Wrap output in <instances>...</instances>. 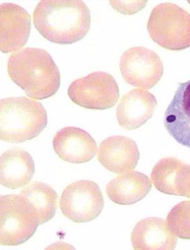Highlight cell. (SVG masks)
<instances>
[{
	"instance_id": "1",
	"label": "cell",
	"mask_w": 190,
	"mask_h": 250,
	"mask_svg": "<svg viewBox=\"0 0 190 250\" xmlns=\"http://www.w3.org/2000/svg\"><path fill=\"white\" fill-rule=\"evenodd\" d=\"M35 27L44 38L60 44L84 39L91 26V12L80 0H44L33 13Z\"/></svg>"
},
{
	"instance_id": "2",
	"label": "cell",
	"mask_w": 190,
	"mask_h": 250,
	"mask_svg": "<svg viewBox=\"0 0 190 250\" xmlns=\"http://www.w3.org/2000/svg\"><path fill=\"white\" fill-rule=\"evenodd\" d=\"M7 71L11 80L31 99H48L59 89V69L43 49L26 48L11 54Z\"/></svg>"
},
{
	"instance_id": "3",
	"label": "cell",
	"mask_w": 190,
	"mask_h": 250,
	"mask_svg": "<svg viewBox=\"0 0 190 250\" xmlns=\"http://www.w3.org/2000/svg\"><path fill=\"white\" fill-rule=\"evenodd\" d=\"M48 123L41 103L27 97H11L0 101V139L11 144L33 140Z\"/></svg>"
},
{
	"instance_id": "4",
	"label": "cell",
	"mask_w": 190,
	"mask_h": 250,
	"mask_svg": "<svg viewBox=\"0 0 190 250\" xmlns=\"http://www.w3.org/2000/svg\"><path fill=\"white\" fill-rule=\"evenodd\" d=\"M148 30L152 40L167 50L190 47V14L176 4L161 3L153 8Z\"/></svg>"
},
{
	"instance_id": "5",
	"label": "cell",
	"mask_w": 190,
	"mask_h": 250,
	"mask_svg": "<svg viewBox=\"0 0 190 250\" xmlns=\"http://www.w3.org/2000/svg\"><path fill=\"white\" fill-rule=\"evenodd\" d=\"M39 226L35 208L22 195L0 197V244L18 246L29 240Z\"/></svg>"
},
{
	"instance_id": "6",
	"label": "cell",
	"mask_w": 190,
	"mask_h": 250,
	"mask_svg": "<svg viewBox=\"0 0 190 250\" xmlns=\"http://www.w3.org/2000/svg\"><path fill=\"white\" fill-rule=\"evenodd\" d=\"M75 104L90 110H106L119 99L117 82L108 73L97 71L74 81L67 91Z\"/></svg>"
},
{
	"instance_id": "7",
	"label": "cell",
	"mask_w": 190,
	"mask_h": 250,
	"mask_svg": "<svg viewBox=\"0 0 190 250\" xmlns=\"http://www.w3.org/2000/svg\"><path fill=\"white\" fill-rule=\"evenodd\" d=\"M60 208L63 215L74 223L93 221L101 215L104 208L102 191L93 181L74 182L62 193Z\"/></svg>"
},
{
	"instance_id": "8",
	"label": "cell",
	"mask_w": 190,
	"mask_h": 250,
	"mask_svg": "<svg viewBox=\"0 0 190 250\" xmlns=\"http://www.w3.org/2000/svg\"><path fill=\"white\" fill-rule=\"evenodd\" d=\"M120 68L127 83L145 89L153 87L164 71L159 56L145 47H133L126 50L120 58Z\"/></svg>"
},
{
	"instance_id": "9",
	"label": "cell",
	"mask_w": 190,
	"mask_h": 250,
	"mask_svg": "<svg viewBox=\"0 0 190 250\" xmlns=\"http://www.w3.org/2000/svg\"><path fill=\"white\" fill-rule=\"evenodd\" d=\"M0 50L5 54L18 51L26 44L31 32V16L25 9L5 3L0 5Z\"/></svg>"
},
{
	"instance_id": "10",
	"label": "cell",
	"mask_w": 190,
	"mask_h": 250,
	"mask_svg": "<svg viewBox=\"0 0 190 250\" xmlns=\"http://www.w3.org/2000/svg\"><path fill=\"white\" fill-rule=\"evenodd\" d=\"M53 147L60 159L67 163L82 164L93 159L97 153V143L84 129L63 127L56 133Z\"/></svg>"
},
{
	"instance_id": "11",
	"label": "cell",
	"mask_w": 190,
	"mask_h": 250,
	"mask_svg": "<svg viewBox=\"0 0 190 250\" xmlns=\"http://www.w3.org/2000/svg\"><path fill=\"white\" fill-rule=\"evenodd\" d=\"M140 157L136 143L128 137L112 136L100 145L98 159L101 164L115 174L133 170Z\"/></svg>"
},
{
	"instance_id": "12",
	"label": "cell",
	"mask_w": 190,
	"mask_h": 250,
	"mask_svg": "<svg viewBox=\"0 0 190 250\" xmlns=\"http://www.w3.org/2000/svg\"><path fill=\"white\" fill-rule=\"evenodd\" d=\"M157 106V99L153 94L146 90H131L122 97L118 104V124L127 130L139 128L153 116Z\"/></svg>"
},
{
	"instance_id": "13",
	"label": "cell",
	"mask_w": 190,
	"mask_h": 250,
	"mask_svg": "<svg viewBox=\"0 0 190 250\" xmlns=\"http://www.w3.org/2000/svg\"><path fill=\"white\" fill-rule=\"evenodd\" d=\"M164 124L178 144L190 148V80L178 86L165 112Z\"/></svg>"
},
{
	"instance_id": "14",
	"label": "cell",
	"mask_w": 190,
	"mask_h": 250,
	"mask_svg": "<svg viewBox=\"0 0 190 250\" xmlns=\"http://www.w3.org/2000/svg\"><path fill=\"white\" fill-rule=\"evenodd\" d=\"M133 249L174 250L176 234L169 228L167 221L157 217L147 218L135 225L131 234Z\"/></svg>"
},
{
	"instance_id": "15",
	"label": "cell",
	"mask_w": 190,
	"mask_h": 250,
	"mask_svg": "<svg viewBox=\"0 0 190 250\" xmlns=\"http://www.w3.org/2000/svg\"><path fill=\"white\" fill-rule=\"evenodd\" d=\"M35 171L33 157L22 148L14 147L0 157V183L11 189L28 185Z\"/></svg>"
},
{
	"instance_id": "16",
	"label": "cell",
	"mask_w": 190,
	"mask_h": 250,
	"mask_svg": "<svg viewBox=\"0 0 190 250\" xmlns=\"http://www.w3.org/2000/svg\"><path fill=\"white\" fill-rule=\"evenodd\" d=\"M152 188L146 174L137 171L123 173L107 184V195L113 202L129 206L144 199Z\"/></svg>"
},
{
	"instance_id": "17",
	"label": "cell",
	"mask_w": 190,
	"mask_h": 250,
	"mask_svg": "<svg viewBox=\"0 0 190 250\" xmlns=\"http://www.w3.org/2000/svg\"><path fill=\"white\" fill-rule=\"evenodd\" d=\"M20 194L27 198L33 206L39 225L50 221L55 216L58 196L51 186L42 182H33L23 188Z\"/></svg>"
},
{
	"instance_id": "18",
	"label": "cell",
	"mask_w": 190,
	"mask_h": 250,
	"mask_svg": "<svg viewBox=\"0 0 190 250\" xmlns=\"http://www.w3.org/2000/svg\"><path fill=\"white\" fill-rule=\"evenodd\" d=\"M169 228L176 236L190 240V201H185L172 208L167 217Z\"/></svg>"
},
{
	"instance_id": "19",
	"label": "cell",
	"mask_w": 190,
	"mask_h": 250,
	"mask_svg": "<svg viewBox=\"0 0 190 250\" xmlns=\"http://www.w3.org/2000/svg\"><path fill=\"white\" fill-rule=\"evenodd\" d=\"M146 1H110L111 6L116 11L124 15H133L142 10L146 6Z\"/></svg>"
},
{
	"instance_id": "20",
	"label": "cell",
	"mask_w": 190,
	"mask_h": 250,
	"mask_svg": "<svg viewBox=\"0 0 190 250\" xmlns=\"http://www.w3.org/2000/svg\"><path fill=\"white\" fill-rule=\"evenodd\" d=\"M176 186V195L190 198V165L184 163Z\"/></svg>"
}]
</instances>
